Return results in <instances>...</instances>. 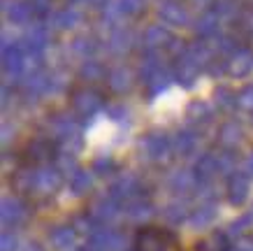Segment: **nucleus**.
Masks as SVG:
<instances>
[{"label":"nucleus","instance_id":"obj_2","mask_svg":"<svg viewBox=\"0 0 253 251\" xmlns=\"http://www.w3.org/2000/svg\"><path fill=\"white\" fill-rule=\"evenodd\" d=\"M195 249L198 251H230V242H228V237L223 235V233H211L209 237L200 240L195 244Z\"/></svg>","mask_w":253,"mask_h":251},{"label":"nucleus","instance_id":"obj_3","mask_svg":"<svg viewBox=\"0 0 253 251\" xmlns=\"http://www.w3.org/2000/svg\"><path fill=\"white\" fill-rule=\"evenodd\" d=\"M28 151L31 153V163H44V160H49L51 156H54V145H49V142H33L31 149Z\"/></svg>","mask_w":253,"mask_h":251},{"label":"nucleus","instance_id":"obj_4","mask_svg":"<svg viewBox=\"0 0 253 251\" xmlns=\"http://www.w3.org/2000/svg\"><path fill=\"white\" fill-rule=\"evenodd\" d=\"M237 251H253V240H239Z\"/></svg>","mask_w":253,"mask_h":251},{"label":"nucleus","instance_id":"obj_1","mask_svg":"<svg viewBox=\"0 0 253 251\" xmlns=\"http://www.w3.org/2000/svg\"><path fill=\"white\" fill-rule=\"evenodd\" d=\"M174 242V233L168 228H158V226H146L137 230L135 235V251H168Z\"/></svg>","mask_w":253,"mask_h":251}]
</instances>
